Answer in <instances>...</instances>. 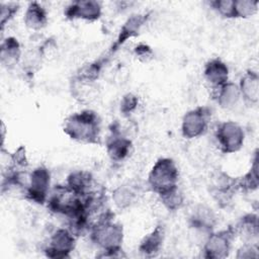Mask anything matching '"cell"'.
<instances>
[{
  "instance_id": "cell-1",
  "label": "cell",
  "mask_w": 259,
  "mask_h": 259,
  "mask_svg": "<svg viewBox=\"0 0 259 259\" xmlns=\"http://www.w3.org/2000/svg\"><path fill=\"white\" fill-rule=\"evenodd\" d=\"M90 241L99 248L101 258L121 257L123 228L114 221V214L106 209L91 225L89 231Z\"/></svg>"
},
{
  "instance_id": "cell-2",
  "label": "cell",
  "mask_w": 259,
  "mask_h": 259,
  "mask_svg": "<svg viewBox=\"0 0 259 259\" xmlns=\"http://www.w3.org/2000/svg\"><path fill=\"white\" fill-rule=\"evenodd\" d=\"M63 131L75 142L98 145L101 141V118L96 111L83 109L66 117Z\"/></svg>"
},
{
  "instance_id": "cell-3",
  "label": "cell",
  "mask_w": 259,
  "mask_h": 259,
  "mask_svg": "<svg viewBox=\"0 0 259 259\" xmlns=\"http://www.w3.org/2000/svg\"><path fill=\"white\" fill-rule=\"evenodd\" d=\"M179 171L173 159L163 157L158 159L151 168L147 186L158 196L178 186Z\"/></svg>"
},
{
  "instance_id": "cell-4",
  "label": "cell",
  "mask_w": 259,
  "mask_h": 259,
  "mask_svg": "<svg viewBox=\"0 0 259 259\" xmlns=\"http://www.w3.org/2000/svg\"><path fill=\"white\" fill-rule=\"evenodd\" d=\"M46 204L53 213L68 218L84 206V199L64 183L51 189Z\"/></svg>"
},
{
  "instance_id": "cell-5",
  "label": "cell",
  "mask_w": 259,
  "mask_h": 259,
  "mask_svg": "<svg viewBox=\"0 0 259 259\" xmlns=\"http://www.w3.org/2000/svg\"><path fill=\"white\" fill-rule=\"evenodd\" d=\"M235 238L236 233L234 227L210 232L203 243L202 256L207 259L227 258L231 253Z\"/></svg>"
},
{
  "instance_id": "cell-6",
  "label": "cell",
  "mask_w": 259,
  "mask_h": 259,
  "mask_svg": "<svg viewBox=\"0 0 259 259\" xmlns=\"http://www.w3.org/2000/svg\"><path fill=\"white\" fill-rule=\"evenodd\" d=\"M214 138L222 153L234 154L239 152L244 146L245 132L239 123L228 120L221 122L217 126Z\"/></svg>"
},
{
  "instance_id": "cell-7",
  "label": "cell",
  "mask_w": 259,
  "mask_h": 259,
  "mask_svg": "<svg viewBox=\"0 0 259 259\" xmlns=\"http://www.w3.org/2000/svg\"><path fill=\"white\" fill-rule=\"evenodd\" d=\"M51 189L50 170L44 165L37 166L28 175L24 198L42 205L47 203Z\"/></svg>"
},
{
  "instance_id": "cell-8",
  "label": "cell",
  "mask_w": 259,
  "mask_h": 259,
  "mask_svg": "<svg viewBox=\"0 0 259 259\" xmlns=\"http://www.w3.org/2000/svg\"><path fill=\"white\" fill-rule=\"evenodd\" d=\"M211 111L207 106H197L188 110L182 117L181 134L186 140L203 136L209 125Z\"/></svg>"
},
{
  "instance_id": "cell-9",
  "label": "cell",
  "mask_w": 259,
  "mask_h": 259,
  "mask_svg": "<svg viewBox=\"0 0 259 259\" xmlns=\"http://www.w3.org/2000/svg\"><path fill=\"white\" fill-rule=\"evenodd\" d=\"M208 189L215 202L221 207H226L231 203L233 197L239 191L237 178L220 170L211 175Z\"/></svg>"
},
{
  "instance_id": "cell-10",
  "label": "cell",
  "mask_w": 259,
  "mask_h": 259,
  "mask_svg": "<svg viewBox=\"0 0 259 259\" xmlns=\"http://www.w3.org/2000/svg\"><path fill=\"white\" fill-rule=\"evenodd\" d=\"M75 246L76 235L69 228H60L51 235L44 252L49 258H69Z\"/></svg>"
},
{
  "instance_id": "cell-11",
  "label": "cell",
  "mask_w": 259,
  "mask_h": 259,
  "mask_svg": "<svg viewBox=\"0 0 259 259\" xmlns=\"http://www.w3.org/2000/svg\"><path fill=\"white\" fill-rule=\"evenodd\" d=\"M107 156L112 162L124 161L133 151V142L120 130V125L115 122L110 127V134L105 142Z\"/></svg>"
},
{
  "instance_id": "cell-12",
  "label": "cell",
  "mask_w": 259,
  "mask_h": 259,
  "mask_svg": "<svg viewBox=\"0 0 259 259\" xmlns=\"http://www.w3.org/2000/svg\"><path fill=\"white\" fill-rule=\"evenodd\" d=\"M68 19L84 20L93 22L98 20L102 15V3L95 0H79L70 3L65 11Z\"/></svg>"
},
{
  "instance_id": "cell-13",
  "label": "cell",
  "mask_w": 259,
  "mask_h": 259,
  "mask_svg": "<svg viewBox=\"0 0 259 259\" xmlns=\"http://www.w3.org/2000/svg\"><path fill=\"white\" fill-rule=\"evenodd\" d=\"M150 18V12L148 13H137L131 15L124 23L121 25L115 41L109 49V54H114L122 45H124L130 38L137 36L142 27L147 23Z\"/></svg>"
},
{
  "instance_id": "cell-14",
  "label": "cell",
  "mask_w": 259,
  "mask_h": 259,
  "mask_svg": "<svg viewBox=\"0 0 259 259\" xmlns=\"http://www.w3.org/2000/svg\"><path fill=\"white\" fill-rule=\"evenodd\" d=\"M218 223L215 212L205 204H196L189 213L188 225L197 232L206 233L213 231Z\"/></svg>"
},
{
  "instance_id": "cell-15",
  "label": "cell",
  "mask_w": 259,
  "mask_h": 259,
  "mask_svg": "<svg viewBox=\"0 0 259 259\" xmlns=\"http://www.w3.org/2000/svg\"><path fill=\"white\" fill-rule=\"evenodd\" d=\"M141 195V187L135 182H125L116 186L111 193L112 201L119 210H125L136 204Z\"/></svg>"
},
{
  "instance_id": "cell-16",
  "label": "cell",
  "mask_w": 259,
  "mask_h": 259,
  "mask_svg": "<svg viewBox=\"0 0 259 259\" xmlns=\"http://www.w3.org/2000/svg\"><path fill=\"white\" fill-rule=\"evenodd\" d=\"M203 78L211 89L218 88L229 81V68L221 59H210L203 67Z\"/></svg>"
},
{
  "instance_id": "cell-17",
  "label": "cell",
  "mask_w": 259,
  "mask_h": 259,
  "mask_svg": "<svg viewBox=\"0 0 259 259\" xmlns=\"http://www.w3.org/2000/svg\"><path fill=\"white\" fill-rule=\"evenodd\" d=\"M241 98L248 105H256L259 101V75L256 71L248 70L238 84Z\"/></svg>"
},
{
  "instance_id": "cell-18",
  "label": "cell",
  "mask_w": 259,
  "mask_h": 259,
  "mask_svg": "<svg viewBox=\"0 0 259 259\" xmlns=\"http://www.w3.org/2000/svg\"><path fill=\"white\" fill-rule=\"evenodd\" d=\"M21 45L14 36H7L1 42L0 48V62L7 70L13 69L22 59Z\"/></svg>"
},
{
  "instance_id": "cell-19",
  "label": "cell",
  "mask_w": 259,
  "mask_h": 259,
  "mask_svg": "<svg viewBox=\"0 0 259 259\" xmlns=\"http://www.w3.org/2000/svg\"><path fill=\"white\" fill-rule=\"evenodd\" d=\"M212 98L220 107L227 110L235 108L242 99L238 84L231 81L212 89Z\"/></svg>"
},
{
  "instance_id": "cell-20",
  "label": "cell",
  "mask_w": 259,
  "mask_h": 259,
  "mask_svg": "<svg viewBox=\"0 0 259 259\" xmlns=\"http://www.w3.org/2000/svg\"><path fill=\"white\" fill-rule=\"evenodd\" d=\"M65 183L83 198L97 189L92 174L87 171L78 170L70 173Z\"/></svg>"
},
{
  "instance_id": "cell-21",
  "label": "cell",
  "mask_w": 259,
  "mask_h": 259,
  "mask_svg": "<svg viewBox=\"0 0 259 259\" xmlns=\"http://www.w3.org/2000/svg\"><path fill=\"white\" fill-rule=\"evenodd\" d=\"M236 236L241 237L244 243L257 244L259 235L258 215L255 213L244 214L234 227Z\"/></svg>"
},
{
  "instance_id": "cell-22",
  "label": "cell",
  "mask_w": 259,
  "mask_h": 259,
  "mask_svg": "<svg viewBox=\"0 0 259 259\" xmlns=\"http://www.w3.org/2000/svg\"><path fill=\"white\" fill-rule=\"evenodd\" d=\"M70 90L74 99L85 104L92 102L98 95L96 82L86 81L75 75L70 81Z\"/></svg>"
},
{
  "instance_id": "cell-23",
  "label": "cell",
  "mask_w": 259,
  "mask_h": 259,
  "mask_svg": "<svg viewBox=\"0 0 259 259\" xmlns=\"http://www.w3.org/2000/svg\"><path fill=\"white\" fill-rule=\"evenodd\" d=\"M165 239V228L162 224L157 225L149 234H147L139 245V251L142 255L151 257L158 254L162 248Z\"/></svg>"
},
{
  "instance_id": "cell-24",
  "label": "cell",
  "mask_w": 259,
  "mask_h": 259,
  "mask_svg": "<svg viewBox=\"0 0 259 259\" xmlns=\"http://www.w3.org/2000/svg\"><path fill=\"white\" fill-rule=\"evenodd\" d=\"M48 12L46 8L38 2H29L23 16L25 26L33 31L44 29L48 24Z\"/></svg>"
},
{
  "instance_id": "cell-25",
  "label": "cell",
  "mask_w": 259,
  "mask_h": 259,
  "mask_svg": "<svg viewBox=\"0 0 259 259\" xmlns=\"http://www.w3.org/2000/svg\"><path fill=\"white\" fill-rule=\"evenodd\" d=\"M239 191L248 193L256 190L259 186V175H258V152L255 151L254 158L250 169L241 177L237 178Z\"/></svg>"
},
{
  "instance_id": "cell-26",
  "label": "cell",
  "mask_w": 259,
  "mask_h": 259,
  "mask_svg": "<svg viewBox=\"0 0 259 259\" xmlns=\"http://www.w3.org/2000/svg\"><path fill=\"white\" fill-rule=\"evenodd\" d=\"M45 57L40 47L33 48L32 50L27 51L25 54L22 55V59L20 62L21 68L28 78H32L33 75L38 71Z\"/></svg>"
},
{
  "instance_id": "cell-27",
  "label": "cell",
  "mask_w": 259,
  "mask_h": 259,
  "mask_svg": "<svg viewBox=\"0 0 259 259\" xmlns=\"http://www.w3.org/2000/svg\"><path fill=\"white\" fill-rule=\"evenodd\" d=\"M159 199L164 207L169 211H176L180 209L184 204V195L178 186L159 195Z\"/></svg>"
},
{
  "instance_id": "cell-28",
  "label": "cell",
  "mask_w": 259,
  "mask_h": 259,
  "mask_svg": "<svg viewBox=\"0 0 259 259\" xmlns=\"http://www.w3.org/2000/svg\"><path fill=\"white\" fill-rule=\"evenodd\" d=\"M104 63H105V59H100L98 61L87 63L78 70L75 76L86 81L96 82L101 74Z\"/></svg>"
},
{
  "instance_id": "cell-29",
  "label": "cell",
  "mask_w": 259,
  "mask_h": 259,
  "mask_svg": "<svg viewBox=\"0 0 259 259\" xmlns=\"http://www.w3.org/2000/svg\"><path fill=\"white\" fill-rule=\"evenodd\" d=\"M257 0H235V18H249L258 12Z\"/></svg>"
},
{
  "instance_id": "cell-30",
  "label": "cell",
  "mask_w": 259,
  "mask_h": 259,
  "mask_svg": "<svg viewBox=\"0 0 259 259\" xmlns=\"http://www.w3.org/2000/svg\"><path fill=\"white\" fill-rule=\"evenodd\" d=\"M235 0H214L210 1V7L222 17L235 18Z\"/></svg>"
},
{
  "instance_id": "cell-31",
  "label": "cell",
  "mask_w": 259,
  "mask_h": 259,
  "mask_svg": "<svg viewBox=\"0 0 259 259\" xmlns=\"http://www.w3.org/2000/svg\"><path fill=\"white\" fill-rule=\"evenodd\" d=\"M19 9V4L16 2H2L0 4V26L1 30L15 16Z\"/></svg>"
},
{
  "instance_id": "cell-32",
  "label": "cell",
  "mask_w": 259,
  "mask_h": 259,
  "mask_svg": "<svg viewBox=\"0 0 259 259\" xmlns=\"http://www.w3.org/2000/svg\"><path fill=\"white\" fill-rule=\"evenodd\" d=\"M139 105V98L134 93H126L122 96L119 103V110L124 116H130Z\"/></svg>"
},
{
  "instance_id": "cell-33",
  "label": "cell",
  "mask_w": 259,
  "mask_h": 259,
  "mask_svg": "<svg viewBox=\"0 0 259 259\" xmlns=\"http://www.w3.org/2000/svg\"><path fill=\"white\" fill-rule=\"evenodd\" d=\"M258 245L254 243H244L243 246H241L238 251L236 257L239 259H245V258H258Z\"/></svg>"
},
{
  "instance_id": "cell-34",
  "label": "cell",
  "mask_w": 259,
  "mask_h": 259,
  "mask_svg": "<svg viewBox=\"0 0 259 259\" xmlns=\"http://www.w3.org/2000/svg\"><path fill=\"white\" fill-rule=\"evenodd\" d=\"M134 55L139 61L143 63H148L153 59L154 52L150 46L146 44H139L134 49Z\"/></svg>"
}]
</instances>
